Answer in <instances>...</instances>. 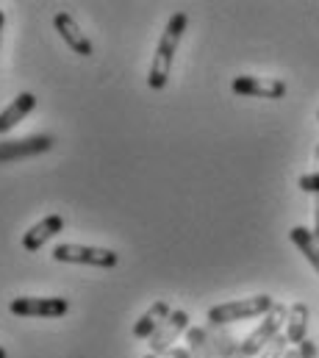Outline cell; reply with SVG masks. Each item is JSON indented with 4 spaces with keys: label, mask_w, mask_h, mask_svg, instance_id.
<instances>
[{
    "label": "cell",
    "mask_w": 319,
    "mask_h": 358,
    "mask_svg": "<svg viewBox=\"0 0 319 358\" xmlns=\"http://www.w3.org/2000/svg\"><path fill=\"white\" fill-rule=\"evenodd\" d=\"M275 308V300L269 294H253V297H241L231 303H220L208 308V325H231L241 320H255V317H267Z\"/></svg>",
    "instance_id": "7a4b0ae2"
},
{
    "label": "cell",
    "mask_w": 319,
    "mask_h": 358,
    "mask_svg": "<svg viewBox=\"0 0 319 358\" xmlns=\"http://www.w3.org/2000/svg\"><path fill=\"white\" fill-rule=\"evenodd\" d=\"M314 164H319V145H317V150H314Z\"/></svg>",
    "instance_id": "cb8c5ba5"
},
{
    "label": "cell",
    "mask_w": 319,
    "mask_h": 358,
    "mask_svg": "<svg viewBox=\"0 0 319 358\" xmlns=\"http://www.w3.org/2000/svg\"><path fill=\"white\" fill-rule=\"evenodd\" d=\"M314 214H317V222H314V231H319V194H317V203H314Z\"/></svg>",
    "instance_id": "44dd1931"
},
{
    "label": "cell",
    "mask_w": 319,
    "mask_h": 358,
    "mask_svg": "<svg viewBox=\"0 0 319 358\" xmlns=\"http://www.w3.org/2000/svg\"><path fill=\"white\" fill-rule=\"evenodd\" d=\"M309 320H311V308L306 303H292L289 306V317H286V339L289 345H303L309 339Z\"/></svg>",
    "instance_id": "7c38bea8"
},
{
    "label": "cell",
    "mask_w": 319,
    "mask_h": 358,
    "mask_svg": "<svg viewBox=\"0 0 319 358\" xmlns=\"http://www.w3.org/2000/svg\"><path fill=\"white\" fill-rule=\"evenodd\" d=\"M206 331H208V339H211L214 358H244L239 342L234 339V334L225 325H206Z\"/></svg>",
    "instance_id": "5bb4252c"
},
{
    "label": "cell",
    "mask_w": 319,
    "mask_h": 358,
    "mask_svg": "<svg viewBox=\"0 0 319 358\" xmlns=\"http://www.w3.org/2000/svg\"><path fill=\"white\" fill-rule=\"evenodd\" d=\"M145 358H192L189 348H169L164 353H148Z\"/></svg>",
    "instance_id": "d6986e66"
},
{
    "label": "cell",
    "mask_w": 319,
    "mask_h": 358,
    "mask_svg": "<svg viewBox=\"0 0 319 358\" xmlns=\"http://www.w3.org/2000/svg\"><path fill=\"white\" fill-rule=\"evenodd\" d=\"M50 148H53V136H48V134H34L25 139H6V142H0V164L17 162V159H31V156L48 153Z\"/></svg>",
    "instance_id": "8992f818"
},
{
    "label": "cell",
    "mask_w": 319,
    "mask_h": 358,
    "mask_svg": "<svg viewBox=\"0 0 319 358\" xmlns=\"http://www.w3.org/2000/svg\"><path fill=\"white\" fill-rule=\"evenodd\" d=\"M297 353H300V358H319V350H317V342L309 336L300 348H297Z\"/></svg>",
    "instance_id": "ffe728a7"
},
{
    "label": "cell",
    "mask_w": 319,
    "mask_h": 358,
    "mask_svg": "<svg viewBox=\"0 0 319 358\" xmlns=\"http://www.w3.org/2000/svg\"><path fill=\"white\" fill-rule=\"evenodd\" d=\"M3 25H6V14H3V8H0V42H3Z\"/></svg>",
    "instance_id": "7402d4cb"
},
{
    "label": "cell",
    "mask_w": 319,
    "mask_h": 358,
    "mask_svg": "<svg viewBox=\"0 0 319 358\" xmlns=\"http://www.w3.org/2000/svg\"><path fill=\"white\" fill-rule=\"evenodd\" d=\"M286 358H300V353H297V350H289V353H286Z\"/></svg>",
    "instance_id": "603a6c76"
},
{
    "label": "cell",
    "mask_w": 319,
    "mask_h": 358,
    "mask_svg": "<svg viewBox=\"0 0 319 358\" xmlns=\"http://www.w3.org/2000/svg\"><path fill=\"white\" fill-rule=\"evenodd\" d=\"M0 358H8V353H6V350H3V348H0Z\"/></svg>",
    "instance_id": "d4e9b609"
},
{
    "label": "cell",
    "mask_w": 319,
    "mask_h": 358,
    "mask_svg": "<svg viewBox=\"0 0 319 358\" xmlns=\"http://www.w3.org/2000/svg\"><path fill=\"white\" fill-rule=\"evenodd\" d=\"M289 236H292L295 248L306 256V262H309V264L314 267V272L319 275V242L314 239L311 228H306V225H295V228L289 231Z\"/></svg>",
    "instance_id": "9a60e30c"
},
{
    "label": "cell",
    "mask_w": 319,
    "mask_h": 358,
    "mask_svg": "<svg viewBox=\"0 0 319 358\" xmlns=\"http://www.w3.org/2000/svg\"><path fill=\"white\" fill-rule=\"evenodd\" d=\"M231 90L241 97H264V100H281L286 94V84L281 78H267V76H239L234 78Z\"/></svg>",
    "instance_id": "52a82bcc"
},
{
    "label": "cell",
    "mask_w": 319,
    "mask_h": 358,
    "mask_svg": "<svg viewBox=\"0 0 319 358\" xmlns=\"http://www.w3.org/2000/svg\"><path fill=\"white\" fill-rule=\"evenodd\" d=\"M286 317H289V308L283 306V303H275V308L261 320V325L253 331V334H247L244 336V342H241V356L244 358H255L275 336H281V328L286 325Z\"/></svg>",
    "instance_id": "277c9868"
},
{
    "label": "cell",
    "mask_w": 319,
    "mask_h": 358,
    "mask_svg": "<svg viewBox=\"0 0 319 358\" xmlns=\"http://www.w3.org/2000/svg\"><path fill=\"white\" fill-rule=\"evenodd\" d=\"M286 353H289V339H286V334H281V336H275L255 358H286Z\"/></svg>",
    "instance_id": "e0dca14e"
},
{
    "label": "cell",
    "mask_w": 319,
    "mask_h": 358,
    "mask_svg": "<svg viewBox=\"0 0 319 358\" xmlns=\"http://www.w3.org/2000/svg\"><path fill=\"white\" fill-rule=\"evenodd\" d=\"M53 28L59 31V36L67 42V48H70L73 53H78V56H83V59L94 53V48H92V42H89V36L80 31V25L76 22V17H73V14L59 11V14L53 17Z\"/></svg>",
    "instance_id": "9c48e42d"
},
{
    "label": "cell",
    "mask_w": 319,
    "mask_h": 358,
    "mask_svg": "<svg viewBox=\"0 0 319 358\" xmlns=\"http://www.w3.org/2000/svg\"><path fill=\"white\" fill-rule=\"evenodd\" d=\"M186 331H189V314H186L183 308H175V311L161 322L159 331L148 339L150 353H164V350L175 348L178 336H180V334H186Z\"/></svg>",
    "instance_id": "ba28073f"
},
{
    "label": "cell",
    "mask_w": 319,
    "mask_h": 358,
    "mask_svg": "<svg viewBox=\"0 0 319 358\" xmlns=\"http://www.w3.org/2000/svg\"><path fill=\"white\" fill-rule=\"evenodd\" d=\"M169 314H172L169 303H166V300H156V303H153V306H150V308L136 320V325H134V339H150Z\"/></svg>",
    "instance_id": "4fadbf2b"
},
{
    "label": "cell",
    "mask_w": 319,
    "mask_h": 358,
    "mask_svg": "<svg viewBox=\"0 0 319 358\" xmlns=\"http://www.w3.org/2000/svg\"><path fill=\"white\" fill-rule=\"evenodd\" d=\"M53 262H59V264H86V267L111 269L117 267L120 256L114 250H108V248H92V245L67 242V245L53 248Z\"/></svg>",
    "instance_id": "3957f363"
},
{
    "label": "cell",
    "mask_w": 319,
    "mask_h": 358,
    "mask_svg": "<svg viewBox=\"0 0 319 358\" xmlns=\"http://www.w3.org/2000/svg\"><path fill=\"white\" fill-rule=\"evenodd\" d=\"M186 342H189L192 358H214L211 339H208V331L206 328H189L186 331Z\"/></svg>",
    "instance_id": "2e32d148"
},
{
    "label": "cell",
    "mask_w": 319,
    "mask_h": 358,
    "mask_svg": "<svg viewBox=\"0 0 319 358\" xmlns=\"http://www.w3.org/2000/svg\"><path fill=\"white\" fill-rule=\"evenodd\" d=\"M62 231H64V217H62V214H48L45 220H39L36 225H31V228L25 231L22 248H25L28 253H36V250H42L53 236H59Z\"/></svg>",
    "instance_id": "30bf717a"
},
{
    "label": "cell",
    "mask_w": 319,
    "mask_h": 358,
    "mask_svg": "<svg viewBox=\"0 0 319 358\" xmlns=\"http://www.w3.org/2000/svg\"><path fill=\"white\" fill-rule=\"evenodd\" d=\"M311 234H314V239H317V242H319V231H311Z\"/></svg>",
    "instance_id": "484cf974"
},
{
    "label": "cell",
    "mask_w": 319,
    "mask_h": 358,
    "mask_svg": "<svg viewBox=\"0 0 319 358\" xmlns=\"http://www.w3.org/2000/svg\"><path fill=\"white\" fill-rule=\"evenodd\" d=\"M34 108H36V94H34V92H20V94L0 111V134H8L11 128H17Z\"/></svg>",
    "instance_id": "8fae6325"
},
{
    "label": "cell",
    "mask_w": 319,
    "mask_h": 358,
    "mask_svg": "<svg viewBox=\"0 0 319 358\" xmlns=\"http://www.w3.org/2000/svg\"><path fill=\"white\" fill-rule=\"evenodd\" d=\"M8 311L14 317L53 320V317H64L70 311V303H67V297H14L8 303Z\"/></svg>",
    "instance_id": "5b68a950"
},
{
    "label": "cell",
    "mask_w": 319,
    "mask_h": 358,
    "mask_svg": "<svg viewBox=\"0 0 319 358\" xmlns=\"http://www.w3.org/2000/svg\"><path fill=\"white\" fill-rule=\"evenodd\" d=\"M300 189L303 192H309V194H319V173H306V176H300Z\"/></svg>",
    "instance_id": "ac0fdd59"
},
{
    "label": "cell",
    "mask_w": 319,
    "mask_h": 358,
    "mask_svg": "<svg viewBox=\"0 0 319 358\" xmlns=\"http://www.w3.org/2000/svg\"><path fill=\"white\" fill-rule=\"evenodd\" d=\"M189 25V17L186 11H175L161 34L159 45H156V53H153V62H150V73H148V87L150 90L161 92L169 81V73H172V62H175V53H178V45L183 39V31Z\"/></svg>",
    "instance_id": "6da1fadb"
}]
</instances>
